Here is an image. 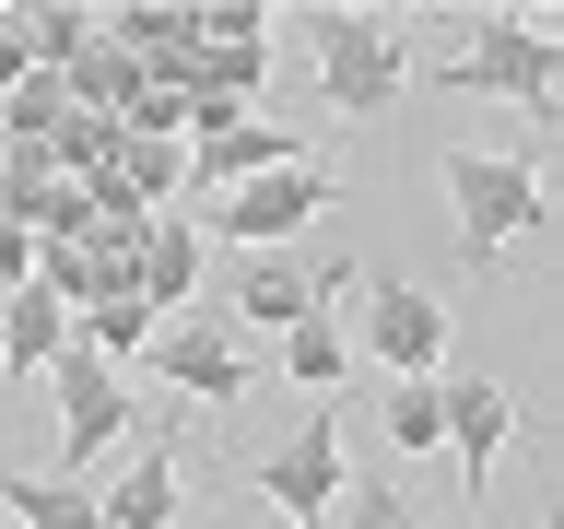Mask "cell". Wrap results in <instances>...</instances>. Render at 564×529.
Here are the masks:
<instances>
[{
	"label": "cell",
	"mask_w": 564,
	"mask_h": 529,
	"mask_svg": "<svg viewBox=\"0 0 564 529\" xmlns=\"http://www.w3.org/2000/svg\"><path fill=\"white\" fill-rule=\"evenodd\" d=\"M153 330H165V317L141 306V282H95V294L70 306V342H83V353H106V365H130V353H153Z\"/></svg>",
	"instance_id": "14"
},
{
	"label": "cell",
	"mask_w": 564,
	"mask_h": 529,
	"mask_svg": "<svg viewBox=\"0 0 564 529\" xmlns=\"http://www.w3.org/2000/svg\"><path fill=\"white\" fill-rule=\"evenodd\" d=\"M282 377H294V388H341V377H352V330H341L329 306L294 317V330H282Z\"/></svg>",
	"instance_id": "20"
},
{
	"label": "cell",
	"mask_w": 564,
	"mask_h": 529,
	"mask_svg": "<svg viewBox=\"0 0 564 529\" xmlns=\"http://www.w3.org/2000/svg\"><path fill=\"white\" fill-rule=\"evenodd\" d=\"M106 188L141 212H165L176 188H188V141H153V130H118V165H106Z\"/></svg>",
	"instance_id": "17"
},
{
	"label": "cell",
	"mask_w": 564,
	"mask_h": 529,
	"mask_svg": "<svg viewBox=\"0 0 564 529\" xmlns=\"http://www.w3.org/2000/svg\"><path fill=\"white\" fill-rule=\"evenodd\" d=\"M141 306L153 317H176L188 294H200V224H176V212H153V236H141Z\"/></svg>",
	"instance_id": "15"
},
{
	"label": "cell",
	"mask_w": 564,
	"mask_h": 529,
	"mask_svg": "<svg viewBox=\"0 0 564 529\" xmlns=\"http://www.w3.org/2000/svg\"><path fill=\"white\" fill-rule=\"evenodd\" d=\"M141 83H153V71H141L130 47H106V35L70 60V106H83V118H130V106H141Z\"/></svg>",
	"instance_id": "19"
},
{
	"label": "cell",
	"mask_w": 564,
	"mask_h": 529,
	"mask_svg": "<svg viewBox=\"0 0 564 529\" xmlns=\"http://www.w3.org/2000/svg\"><path fill=\"white\" fill-rule=\"evenodd\" d=\"M553 71H564V47H553L541 12H494L447 60V95H506V106H529V118H553Z\"/></svg>",
	"instance_id": "3"
},
{
	"label": "cell",
	"mask_w": 564,
	"mask_h": 529,
	"mask_svg": "<svg viewBox=\"0 0 564 529\" xmlns=\"http://www.w3.org/2000/svg\"><path fill=\"white\" fill-rule=\"evenodd\" d=\"M306 35H317V83H329L341 118H388L400 106V83H412L400 24H377V12H306Z\"/></svg>",
	"instance_id": "4"
},
{
	"label": "cell",
	"mask_w": 564,
	"mask_h": 529,
	"mask_svg": "<svg viewBox=\"0 0 564 529\" xmlns=\"http://www.w3.org/2000/svg\"><path fill=\"white\" fill-rule=\"evenodd\" d=\"M24 282H35V236H24V224H0V294H24Z\"/></svg>",
	"instance_id": "23"
},
{
	"label": "cell",
	"mask_w": 564,
	"mask_h": 529,
	"mask_svg": "<svg viewBox=\"0 0 564 529\" xmlns=\"http://www.w3.org/2000/svg\"><path fill=\"white\" fill-rule=\"evenodd\" d=\"M59 342H70V306H59V294H35V282H24V294H0V377H12V388L47 377Z\"/></svg>",
	"instance_id": "12"
},
{
	"label": "cell",
	"mask_w": 564,
	"mask_h": 529,
	"mask_svg": "<svg viewBox=\"0 0 564 529\" xmlns=\"http://www.w3.org/2000/svg\"><path fill=\"white\" fill-rule=\"evenodd\" d=\"M365 353H377L388 377H435L447 365V306L423 282H377L365 294Z\"/></svg>",
	"instance_id": "9"
},
{
	"label": "cell",
	"mask_w": 564,
	"mask_h": 529,
	"mask_svg": "<svg viewBox=\"0 0 564 529\" xmlns=\"http://www.w3.org/2000/svg\"><path fill=\"white\" fill-rule=\"evenodd\" d=\"M377 435H388L400 458L447 447V377H388V400H377Z\"/></svg>",
	"instance_id": "18"
},
{
	"label": "cell",
	"mask_w": 564,
	"mask_h": 529,
	"mask_svg": "<svg viewBox=\"0 0 564 529\" xmlns=\"http://www.w3.org/2000/svg\"><path fill=\"white\" fill-rule=\"evenodd\" d=\"M435 176H447V212H458V247H470V259H506L518 236L553 224V188H541L529 153H482V141H458Z\"/></svg>",
	"instance_id": "1"
},
{
	"label": "cell",
	"mask_w": 564,
	"mask_h": 529,
	"mask_svg": "<svg viewBox=\"0 0 564 529\" xmlns=\"http://www.w3.org/2000/svg\"><path fill=\"white\" fill-rule=\"evenodd\" d=\"M95 518L106 529H176V447L165 435H141V447L118 458V483L95 494Z\"/></svg>",
	"instance_id": "11"
},
{
	"label": "cell",
	"mask_w": 564,
	"mask_h": 529,
	"mask_svg": "<svg viewBox=\"0 0 564 529\" xmlns=\"http://www.w3.org/2000/svg\"><path fill=\"white\" fill-rule=\"evenodd\" d=\"M329 201H341V188H329V165L306 153V165H271V176H247V188H212V212H200V224H212L224 247H247V259H282V247L306 236V224H317Z\"/></svg>",
	"instance_id": "2"
},
{
	"label": "cell",
	"mask_w": 564,
	"mask_h": 529,
	"mask_svg": "<svg viewBox=\"0 0 564 529\" xmlns=\"http://www.w3.org/2000/svg\"><path fill=\"white\" fill-rule=\"evenodd\" d=\"M352 506H341V529H412V494L400 483H341Z\"/></svg>",
	"instance_id": "22"
},
{
	"label": "cell",
	"mask_w": 564,
	"mask_h": 529,
	"mask_svg": "<svg viewBox=\"0 0 564 529\" xmlns=\"http://www.w3.org/2000/svg\"><path fill=\"white\" fill-rule=\"evenodd\" d=\"M0 518L12 529H106L95 483H70V471H12V483H0Z\"/></svg>",
	"instance_id": "16"
},
{
	"label": "cell",
	"mask_w": 564,
	"mask_h": 529,
	"mask_svg": "<svg viewBox=\"0 0 564 529\" xmlns=\"http://www.w3.org/2000/svg\"><path fill=\"white\" fill-rule=\"evenodd\" d=\"M341 483H352V471H341V412L317 400V412L294 423L271 458H259V494H271V518H282V529H329Z\"/></svg>",
	"instance_id": "6"
},
{
	"label": "cell",
	"mask_w": 564,
	"mask_h": 529,
	"mask_svg": "<svg viewBox=\"0 0 564 529\" xmlns=\"http://www.w3.org/2000/svg\"><path fill=\"white\" fill-rule=\"evenodd\" d=\"M153 365H165V388L188 412H224V400H247V377H259L247 330H224V317H165V330H153Z\"/></svg>",
	"instance_id": "7"
},
{
	"label": "cell",
	"mask_w": 564,
	"mask_h": 529,
	"mask_svg": "<svg viewBox=\"0 0 564 529\" xmlns=\"http://www.w3.org/2000/svg\"><path fill=\"white\" fill-rule=\"evenodd\" d=\"M224 306L247 317V330H294V317H317V282L294 271V259H236V282H224ZM236 317H224V330H236Z\"/></svg>",
	"instance_id": "13"
},
{
	"label": "cell",
	"mask_w": 564,
	"mask_h": 529,
	"mask_svg": "<svg viewBox=\"0 0 564 529\" xmlns=\"http://www.w3.org/2000/svg\"><path fill=\"white\" fill-rule=\"evenodd\" d=\"M47 400H59V471L83 483V458H106L118 435H130V377L106 365V353H83V342H59V365H47Z\"/></svg>",
	"instance_id": "5"
},
{
	"label": "cell",
	"mask_w": 564,
	"mask_h": 529,
	"mask_svg": "<svg viewBox=\"0 0 564 529\" xmlns=\"http://www.w3.org/2000/svg\"><path fill=\"white\" fill-rule=\"evenodd\" d=\"M506 435H518V388H506V377H458V388H447L458 506H482V494H494V471H506Z\"/></svg>",
	"instance_id": "8"
},
{
	"label": "cell",
	"mask_w": 564,
	"mask_h": 529,
	"mask_svg": "<svg viewBox=\"0 0 564 529\" xmlns=\"http://www.w3.org/2000/svg\"><path fill=\"white\" fill-rule=\"evenodd\" d=\"M12 35H24L35 71H70L83 47H95V12H70V0H35V12H12Z\"/></svg>",
	"instance_id": "21"
},
{
	"label": "cell",
	"mask_w": 564,
	"mask_h": 529,
	"mask_svg": "<svg viewBox=\"0 0 564 529\" xmlns=\"http://www.w3.org/2000/svg\"><path fill=\"white\" fill-rule=\"evenodd\" d=\"M271 165H306V141L282 130V118H224V130L188 141V176L200 188H247V176H271Z\"/></svg>",
	"instance_id": "10"
}]
</instances>
